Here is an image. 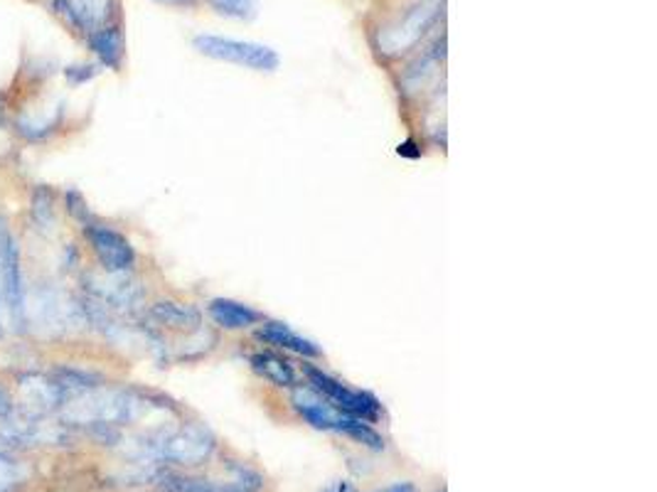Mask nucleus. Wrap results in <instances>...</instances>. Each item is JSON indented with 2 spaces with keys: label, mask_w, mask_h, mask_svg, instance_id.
Segmentation results:
<instances>
[{
  "label": "nucleus",
  "mask_w": 657,
  "mask_h": 492,
  "mask_svg": "<svg viewBox=\"0 0 657 492\" xmlns=\"http://www.w3.org/2000/svg\"><path fill=\"white\" fill-rule=\"evenodd\" d=\"M208 313L214 325L224 330H247L251 325L261 323V313L254 311L251 305L232 301V298H214L208 305Z\"/></svg>",
  "instance_id": "obj_15"
},
{
  "label": "nucleus",
  "mask_w": 657,
  "mask_h": 492,
  "mask_svg": "<svg viewBox=\"0 0 657 492\" xmlns=\"http://www.w3.org/2000/svg\"><path fill=\"white\" fill-rule=\"evenodd\" d=\"M80 234L96 269L104 273H133L136 263H139V254H136V246L119 226L94 216V220L80 226Z\"/></svg>",
  "instance_id": "obj_2"
},
{
  "label": "nucleus",
  "mask_w": 657,
  "mask_h": 492,
  "mask_svg": "<svg viewBox=\"0 0 657 492\" xmlns=\"http://www.w3.org/2000/svg\"><path fill=\"white\" fill-rule=\"evenodd\" d=\"M50 8L64 27L82 39L119 23V3L116 0H50Z\"/></svg>",
  "instance_id": "obj_6"
},
{
  "label": "nucleus",
  "mask_w": 657,
  "mask_h": 492,
  "mask_svg": "<svg viewBox=\"0 0 657 492\" xmlns=\"http://www.w3.org/2000/svg\"><path fill=\"white\" fill-rule=\"evenodd\" d=\"M163 3H173V5H198L200 0H163Z\"/></svg>",
  "instance_id": "obj_23"
},
{
  "label": "nucleus",
  "mask_w": 657,
  "mask_h": 492,
  "mask_svg": "<svg viewBox=\"0 0 657 492\" xmlns=\"http://www.w3.org/2000/svg\"><path fill=\"white\" fill-rule=\"evenodd\" d=\"M208 3L232 20H251L259 13V0H208Z\"/></svg>",
  "instance_id": "obj_18"
},
{
  "label": "nucleus",
  "mask_w": 657,
  "mask_h": 492,
  "mask_svg": "<svg viewBox=\"0 0 657 492\" xmlns=\"http://www.w3.org/2000/svg\"><path fill=\"white\" fill-rule=\"evenodd\" d=\"M84 43H86V47H90V52L96 57V62H99L106 69H114V72H119L121 65H124V55H126L121 23L99 30V33L86 37Z\"/></svg>",
  "instance_id": "obj_12"
},
{
  "label": "nucleus",
  "mask_w": 657,
  "mask_h": 492,
  "mask_svg": "<svg viewBox=\"0 0 657 492\" xmlns=\"http://www.w3.org/2000/svg\"><path fill=\"white\" fill-rule=\"evenodd\" d=\"M322 492H357L355 488L350 485V482H345V480H338V482H332L330 488H326Z\"/></svg>",
  "instance_id": "obj_20"
},
{
  "label": "nucleus",
  "mask_w": 657,
  "mask_h": 492,
  "mask_svg": "<svg viewBox=\"0 0 657 492\" xmlns=\"http://www.w3.org/2000/svg\"><path fill=\"white\" fill-rule=\"evenodd\" d=\"M5 323H3V298H0V342L5 340Z\"/></svg>",
  "instance_id": "obj_22"
},
{
  "label": "nucleus",
  "mask_w": 657,
  "mask_h": 492,
  "mask_svg": "<svg viewBox=\"0 0 657 492\" xmlns=\"http://www.w3.org/2000/svg\"><path fill=\"white\" fill-rule=\"evenodd\" d=\"M159 488L163 492H261L263 478L257 470L232 466L230 480H204V478H190L180 476V472H161Z\"/></svg>",
  "instance_id": "obj_8"
},
{
  "label": "nucleus",
  "mask_w": 657,
  "mask_h": 492,
  "mask_svg": "<svg viewBox=\"0 0 657 492\" xmlns=\"http://www.w3.org/2000/svg\"><path fill=\"white\" fill-rule=\"evenodd\" d=\"M145 325L155 332L198 335L202 330V313L190 303L165 298L145 308Z\"/></svg>",
  "instance_id": "obj_9"
},
{
  "label": "nucleus",
  "mask_w": 657,
  "mask_h": 492,
  "mask_svg": "<svg viewBox=\"0 0 657 492\" xmlns=\"http://www.w3.org/2000/svg\"><path fill=\"white\" fill-rule=\"evenodd\" d=\"M249 364L251 370L259 374L261 379L271 382L273 387H281V389H296L298 387V372L293 364L281 358V354L277 352H254L249 358Z\"/></svg>",
  "instance_id": "obj_14"
},
{
  "label": "nucleus",
  "mask_w": 657,
  "mask_h": 492,
  "mask_svg": "<svg viewBox=\"0 0 657 492\" xmlns=\"http://www.w3.org/2000/svg\"><path fill=\"white\" fill-rule=\"evenodd\" d=\"M444 57H446V37L441 35L436 43L417 59L414 65H409V69L404 72V79H401L404 92H409V94L421 92V89H424L431 79L436 77L441 65H444Z\"/></svg>",
  "instance_id": "obj_13"
},
{
  "label": "nucleus",
  "mask_w": 657,
  "mask_h": 492,
  "mask_svg": "<svg viewBox=\"0 0 657 492\" xmlns=\"http://www.w3.org/2000/svg\"><path fill=\"white\" fill-rule=\"evenodd\" d=\"M303 377L308 379V387L313 391H318L332 409L345 413V417H355L367 423H377L385 417V407H382V401L375 394L365 389H352L345 382L316 367V364H303Z\"/></svg>",
  "instance_id": "obj_3"
},
{
  "label": "nucleus",
  "mask_w": 657,
  "mask_h": 492,
  "mask_svg": "<svg viewBox=\"0 0 657 492\" xmlns=\"http://www.w3.org/2000/svg\"><path fill=\"white\" fill-rule=\"evenodd\" d=\"M195 49L200 55L218 59V62H230L251 72L271 74L281 67V57L273 47L261 43H249V39H234L222 35H198L192 39Z\"/></svg>",
  "instance_id": "obj_4"
},
{
  "label": "nucleus",
  "mask_w": 657,
  "mask_h": 492,
  "mask_svg": "<svg viewBox=\"0 0 657 492\" xmlns=\"http://www.w3.org/2000/svg\"><path fill=\"white\" fill-rule=\"evenodd\" d=\"M336 433H342V436H348L355 443H360V446H367L372 450L385 448V438H382V433L372 426V423L355 419V417H345V413L338 419Z\"/></svg>",
  "instance_id": "obj_16"
},
{
  "label": "nucleus",
  "mask_w": 657,
  "mask_h": 492,
  "mask_svg": "<svg viewBox=\"0 0 657 492\" xmlns=\"http://www.w3.org/2000/svg\"><path fill=\"white\" fill-rule=\"evenodd\" d=\"M96 72H99V65H70L62 69L67 84H72V86L90 82V79L96 77Z\"/></svg>",
  "instance_id": "obj_19"
},
{
  "label": "nucleus",
  "mask_w": 657,
  "mask_h": 492,
  "mask_svg": "<svg viewBox=\"0 0 657 492\" xmlns=\"http://www.w3.org/2000/svg\"><path fill=\"white\" fill-rule=\"evenodd\" d=\"M60 192L52 190L50 185H35L27 197V220H31L33 230L40 236L57 234V224H60Z\"/></svg>",
  "instance_id": "obj_10"
},
{
  "label": "nucleus",
  "mask_w": 657,
  "mask_h": 492,
  "mask_svg": "<svg viewBox=\"0 0 657 492\" xmlns=\"http://www.w3.org/2000/svg\"><path fill=\"white\" fill-rule=\"evenodd\" d=\"M218 443L210 429L200 426V423H185V426L161 433L159 438L151 443V453L155 458H161L171 466H200L208 460Z\"/></svg>",
  "instance_id": "obj_5"
},
{
  "label": "nucleus",
  "mask_w": 657,
  "mask_h": 492,
  "mask_svg": "<svg viewBox=\"0 0 657 492\" xmlns=\"http://www.w3.org/2000/svg\"><path fill=\"white\" fill-rule=\"evenodd\" d=\"M0 298L8 328L25 338L27 332V279L23 261V242L13 224L0 214Z\"/></svg>",
  "instance_id": "obj_1"
},
{
  "label": "nucleus",
  "mask_w": 657,
  "mask_h": 492,
  "mask_svg": "<svg viewBox=\"0 0 657 492\" xmlns=\"http://www.w3.org/2000/svg\"><path fill=\"white\" fill-rule=\"evenodd\" d=\"M60 207H62V214L67 216V220L74 222L77 226H84L90 220H94V212L90 202L84 200V195L80 190H64L60 195Z\"/></svg>",
  "instance_id": "obj_17"
},
{
  "label": "nucleus",
  "mask_w": 657,
  "mask_h": 492,
  "mask_svg": "<svg viewBox=\"0 0 657 492\" xmlns=\"http://www.w3.org/2000/svg\"><path fill=\"white\" fill-rule=\"evenodd\" d=\"M382 492H417V490H414V485H411V482H397V485H391V488L382 490Z\"/></svg>",
  "instance_id": "obj_21"
},
{
  "label": "nucleus",
  "mask_w": 657,
  "mask_h": 492,
  "mask_svg": "<svg viewBox=\"0 0 657 492\" xmlns=\"http://www.w3.org/2000/svg\"><path fill=\"white\" fill-rule=\"evenodd\" d=\"M257 338L261 342L271 344V348L283 350V352L301 354V358H308V360H316V358H320V354H322L316 342L308 340V338H303V335L293 330L291 325L279 323V320L261 323V328L257 330Z\"/></svg>",
  "instance_id": "obj_11"
},
{
  "label": "nucleus",
  "mask_w": 657,
  "mask_h": 492,
  "mask_svg": "<svg viewBox=\"0 0 657 492\" xmlns=\"http://www.w3.org/2000/svg\"><path fill=\"white\" fill-rule=\"evenodd\" d=\"M441 13V0H421L419 5L407 10L395 25L387 27L379 35L382 52L389 57H399L409 52L411 47H417L421 37L426 35V30L436 23Z\"/></svg>",
  "instance_id": "obj_7"
}]
</instances>
